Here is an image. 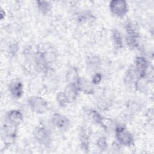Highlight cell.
Returning a JSON list of instances; mask_svg holds the SVG:
<instances>
[{
	"label": "cell",
	"instance_id": "cell-26",
	"mask_svg": "<svg viewBox=\"0 0 154 154\" xmlns=\"http://www.w3.org/2000/svg\"><path fill=\"white\" fill-rule=\"evenodd\" d=\"M127 107L128 110L131 112H137L140 111L141 109L140 105L134 100L129 102L127 104Z\"/></svg>",
	"mask_w": 154,
	"mask_h": 154
},
{
	"label": "cell",
	"instance_id": "cell-21",
	"mask_svg": "<svg viewBox=\"0 0 154 154\" xmlns=\"http://www.w3.org/2000/svg\"><path fill=\"white\" fill-rule=\"evenodd\" d=\"M77 21L79 23H86L94 19V17L91 12L84 11L79 13L76 17Z\"/></svg>",
	"mask_w": 154,
	"mask_h": 154
},
{
	"label": "cell",
	"instance_id": "cell-25",
	"mask_svg": "<svg viewBox=\"0 0 154 154\" xmlns=\"http://www.w3.org/2000/svg\"><path fill=\"white\" fill-rule=\"evenodd\" d=\"M90 115L92 120L95 123H97L98 125H100L104 117H103L100 112H99L96 110H91L90 112Z\"/></svg>",
	"mask_w": 154,
	"mask_h": 154
},
{
	"label": "cell",
	"instance_id": "cell-7",
	"mask_svg": "<svg viewBox=\"0 0 154 154\" xmlns=\"http://www.w3.org/2000/svg\"><path fill=\"white\" fill-rule=\"evenodd\" d=\"M8 91L14 99H20L23 94V85L18 78L13 79L9 83Z\"/></svg>",
	"mask_w": 154,
	"mask_h": 154
},
{
	"label": "cell",
	"instance_id": "cell-20",
	"mask_svg": "<svg viewBox=\"0 0 154 154\" xmlns=\"http://www.w3.org/2000/svg\"><path fill=\"white\" fill-rule=\"evenodd\" d=\"M35 2L38 10L42 14L46 15L48 13H49L51 10L52 5L49 1H37Z\"/></svg>",
	"mask_w": 154,
	"mask_h": 154
},
{
	"label": "cell",
	"instance_id": "cell-16",
	"mask_svg": "<svg viewBox=\"0 0 154 154\" xmlns=\"http://www.w3.org/2000/svg\"><path fill=\"white\" fill-rule=\"evenodd\" d=\"M96 105L100 111H106L111 108L112 105V100L107 96H100L97 100Z\"/></svg>",
	"mask_w": 154,
	"mask_h": 154
},
{
	"label": "cell",
	"instance_id": "cell-14",
	"mask_svg": "<svg viewBox=\"0 0 154 154\" xmlns=\"http://www.w3.org/2000/svg\"><path fill=\"white\" fill-rule=\"evenodd\" d=\"M85 63L87 67L91 71L96 70L101 65L100 58L94 55H90L87 56L85 60Z\"/></svg>",
	"mask_w": 154,
	"mask_h": 154
},
{
	"label": "cell",
	"instance_id": "cell-22",
	"mask_svg": "<svg viewBox=\"0 0 154 154\" xmlns=\"http://www.w3.org/2000/svg\"><path fill=\"white\" fill-rule=\"evenodd\" d=\"M139 38L140 37L137 36H131V35H126V43L129 48L131 49H135L139 46Z\"/></svg>",
	"mask_w": 154,
	"mask_h": 154
},
{
	"label": "cell",
	"instance_id": "cell-8",
	"mask_svg": "<svg viewBox=\"0 0 154 154\" xmlns=\"http://www.w3.org/2000/svg\"><path fill=\"white\" fill-rule=\"evenodd\" d=\"M79 92L78 87L75 83H68L63 91L68 103L75 102Z\"/></svg>",
	"mask_w": 154,
	"mask_h": 154
},
{
	"label": "cell",
	"instance_id": "cell-1",
	"mask_svg": "<svg viewBox=\"0 0 154 154\" xmlns=\"http://www.w3.org/2000/svg\"><path fill=\"white\" fill-rule=\"evenodd\" d=\"M116 138L119 144L129 147L134 144V137L125 126L116 125L114 129Z\"/></svg>",
	"mask_w": 154,
	"mask_h": 154
},
{
	"label": "cell",
	"instance_id": "cell-23",
	"mask_svg": "<svg viewBox=\"0 0 154 154\" xmlns=\"http://www.w3.org/2000/svg\"><path fill=\"white\" fill-rule=\"evenodd\" d=\"M96 146L101 151H105L108 149V143L105 137H100L96 141Z\"/></svg>",
	"mask_w": 154,
	"mask_h": 154
},
{
	"label": "cell",
	"instance_id": "cell-3",
	"mask_svg": "<svg viewBox=\"0 0 154 154\" xmlns=\"http://www.w3.org/2000/svg\"><path fill=\"white\" fill-rule=\"evenodd\" d=\"M109 8L111 13L114 16L123 18L129 10L127 2L124 0H112L109 2Z\"/></svg>",
	"mask_w": 154,
	"mask_h": 154
},
{
	"label": "cell",
	"instance_id": "cell-18",
	"mask_svg": "<svg viewBox=\"0 0 154 154\" xmlns=\"http://www.w3.org/2000/svg\"><path fill=\"white\" fill-rule=\"evenodd\" d=\"M138 76V73L135 69L134 67L132 66L126 71L124 76V82L126 84H134Z\"/></svg>",
	"mask_w": 154,
	"mask_h": 154
},
{
	"label": "cell",
	"instance_id": "cell-27",
	"mask_svg": "<svg viewBox=\"0 0 154 154\" xmlns=\"http://www.w3.org/2000/svg\"><path fill=\"white\" fill-rule=\"evenodd\" d=\"M19 44L16 42H13L8 45V52L11 57H14L17 54L19 51Z\"/></svg>",
	"mask_w": 154,
	"mask_h": 154
},
{
	"label": "cell",
	"instance_id": "cell-29",
	"mask_svg": "<svg viewBox=\"0 0 154 154\" xmlns=\"http://www.w3.org/2000/svg\"><path fill=\"white\" fill-rule=\"evenodd\" d=\"M5 17V12L3 10V9H1V13H0V18L1 20H3Z\"/></svg>",
	"mask_w": 154,
	"mask_h": 154
},
{
	"label": "cell",
	"instance_id": "cell-4",
	"mask_svg": "<svg viewBox=\"0 0 154 154\" xmlns=\"http://www.w3.org/2000/svg\"><path fill=\"white\" fill-rule=\"evenodd\" d=\"M34 138L40 144L44 146L50 145L52 137L48 129L43 125L37 126L34 131Z\"/></svg>",
	"mask_w": 154,
	"mask_h": 154
},
{
	"label": "cell",
	"instance_id": "cell-9",
	"mask_svg": "<svg viewBox=\"0 0 154 154\" xmlns=\"http://www.w3.org/2000/svg\"><path fill=\"white\" fill-rule=\"evenodd\" d=\"M139 76H146V71L150 66L148 60L143 56L136 57L133 66Z\"/></svg>",
	"mask_w": 154,
	"mask_h": 154
},
{
	"label": "cell",
	"instance_id": "cell-6",
	"mask_svg": "<svg viewBox=\"0 0 154 154\" xmlns=\"http://www.w3.org/2000/svg\"><path fill=\"white\" fill-rule=\"evenodd\" d=\"M51 123L56 128L62 131L68 130L70 125V120L66 116L60 113H55L52 115Z\"/></svg>",
	"mask_w": 154,
	"mask_h": 154
},
{
	"label": "cell",
	"instance_id": "cell-10",
	"mask_svg": "<svg viewBox=\"0 0 154 154\" xmlns=\"http://www.w3.org/2000/svg\"><path fill=\"white\" fill-rule=\"evenodd\" d=\"M79 91H81L86 94H93L94 93L95 88L94 85L84 78H79L77 82L76 83Z\"/></svg>",
	"mask_w": 154,
	"mask_h": 154
},
{
	"label": "cell",
	"instance_id": "cell-19",
	"mask_svg": "<svg viewBox=\"0 0 154 154\" xmlns=\"http://www.w3.org/2000/svg\"><path fill=\"white\" fill-rule=\"evenodd\" d=\"M112 40L116 49H119L123 47V40L121 32L118 29H114L112 32Z\"/></svg>",
	"mask_w": 154,
	"mask_h": 154
},
{
	"label": "cell",
	"instance_id": "cell-12",
	"mask_svg": "<svg viewBox=\"0 0 154 154\" xmlns=\"http://www.w3.org/2000/svg\"><path fill=\"white\" fill-rule=\"evenodd\" d=\"M7 120L18 126L23 122V116L20 110L11 109L7 114Z\"/></svg>",
	"mask_w": 154,
	"mask_h": 154
},
{
	"label": "cell",
	"instance_id": "cell-5",
	"mask_svg": "<svg viewBox=\"0 0 154 154\" xmlns=\"http://www.w3.org/2000/svg\"><path fill=\"white\" fill-rule=\"evenodd\" d=\"M17 126L7 120L2 127V135L5 139V143L10 144L12 143L17 135Z\"/></svg>",
	"mask_w": 154,
	"mask_h": 154
},
{
	"label": "cell",
	"instance_id": "cell-11",
	"mask_svg": "<svg viewBox=\"0 0 154 154\" xmlns=\"http://www.w3.org/2000/svg\"><path fill=\"white\" fill-rule=\"evenodd\" d=\"M79 143L81 149L88 152L90 147V133L89 129L86 126H82L79 133Z\"/></svg>",
	"mask_w": 154,
	"mask_h": 154
},
{
	"label": "cell",
	"instance_id": "cell-15",
	"mask_svg": "<svg viewBox=\"0 0 154 154\" xmlns=\"http://www.w3.org/2000/svg\"><path fill=\"white\" fill-rule=\"evenodd\" d=\"M80 76L78 73V69L75 66L69 67L66 73L65 78L68 83H76Z\"/></svg>",
	"mask_w": 154,
	"mask_h": 154
},
{
	"label": "cell",
	"instance_id": "cell-28",
	"mask_svg": "<svg viewBox=\"0 0 154 154\" xmlns=\"http://www.w3.org/2000/svg\"><path fill=\"white\" fill-rule=\"evenodd\" d=\"M102 80V75L99 72H95L91 78V82L95 85L99 84Z\"/></svg>",
	"mask_w": 154,
	"mask_h": 154
},
{
	"label": "cell",
	"instance_id": "cell-17",
	"mask_svg": "<svg viewBox=\"0 0 154 154\" xmlns=\"http://www.w3.org/2000/svg\"><path fill=\"white\" fill-rule=\"evenodd\" d=\"M126 35L131 36L140 37L139 30L137 24L132 20H128L125 25Z\"/></svg>",
	"mask_w": 154,
	"mask_h": 154
},
{
	"label": "cell",
	"instance_id": "cell-2",
	"mask_svg": "<svg viewBox=\"0 0 154 154\" xmlns=\"http://www.w3.org/2000/svg\"><path fill=\"white\" fill-rule=\"evenodd\" d=\"M27 103L31 111L36 114H43L45 113L49 108L48 102L40 96H31L27 99Z\"/></svg>",
	"mask_w": 154,
	"mask_h": 154
},
{
	"label": "cell",
	"instance_id": "cell-24",
	"mask_svg": "<svg viewBox=\"0 0 154 154\" xmlns=\"http://www.w3.org/2000/svg\"><path fill=\"white\" fill-rule=\"evenodd\" d=\"M56 100H57L58 104L61 107H64L67 105V104H68L67 100L65 97V95H64L63 91H60L57 94Z\"/></svg>",
	"mask_w": 154,
	"mask_h": 154
},
{
	"label": "cell",
	"instance_id": "cell-13",
	"mask_svg": "<svg viewBox=\"0 0 154 154\" xmlns=\"http://www.w3.org/2000/svg\"><path fill=\"white\" fill-rule=\"evenodd\" d=\"M150 82L146 76H139L134 82L135 90L138 92L146 93L147 92Z\"/></svg>",
	"mask_w": 154,
	"mask_h": 154
}]
</instances>
